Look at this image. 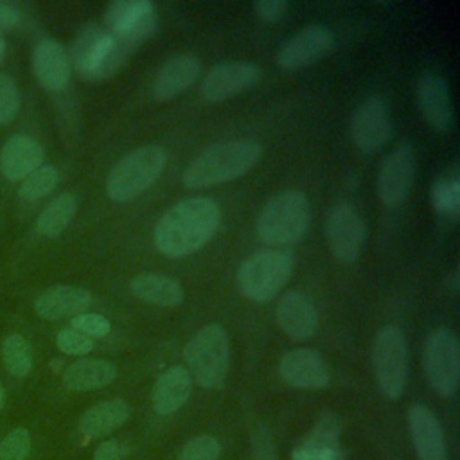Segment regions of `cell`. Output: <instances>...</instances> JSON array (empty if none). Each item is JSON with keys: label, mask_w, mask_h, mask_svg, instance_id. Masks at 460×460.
<instances>
[{"label": "cell", "mask_w": 460, "mask_h": 460, "mask_svg": "<svg viewBox=\"0 0 460 460\" xmlns=\"http://www.w3.org/2000/svg\"><path fill=\"white\" fill-rule=\"evenodd\" d=\"M221 208L210 198H189L162 214L153 230L155 248L171 259L203 248L217 232Z\"/></svg>", "instance_id": "cell-1"}, {"label": "cell", "mask_w": 460, "mask_h": 460, "mask_svg": "<svg viewBox=\"0 0 460 460\" xmlns=\"http://www.w3.org/2000/svg\"><path fill=\"white\" fill-rule=\"evenodd\" d=\"M262 156L255 140L232 138L203 149L183 171L181 183L187 189H207L241 178L250 172Z\"/></svg>", "instance_id": "cell-2"}, {"label": "cell", "mask_w": 460, "mask_h": 460, "mask_svg": "<svg viewBox=\"0 0 460 460\" xmlns=\"http://www.w3.org/2000/svg\"><path fill=\"white\" fill-rule=\"evenodd\" d=\"M311 207L300 189H284L273 194L262 207L257 221V237L273 248L298 243L309 230Z\"/></svg>", "instance_id": "cell-3"}, {"label": "cell", "mask_w": 460, "mask_h": 460, "mask_svg": "<svg viewBox=\"0 0 460 460\" xmlns=\"http://www.w3.org/2000/svg\"><path fill=\"white\" fill-rule=\"evenodd\" d=\"M167 151L158 144L140 146L113 164L106 176V194L126 203L146 192L164 172Z\"/></svg>", "instance_id": "cell-4"}, {"label": "cell", "mask_w": 460, "mask_h": 460, "mask_svg": "<svg viewBox=\"0 0 460 460\" xmlns=\"http://www.w3.org/2000/svg\"><path fill=\"white\" fill-rule=\"evenodd\" d=\"M295 268V257L288 248H270L248 257L237 271L241 293L259 304L270 302L286 286Z\"/></svg>", "instance_id": "cell-5"}, {"label": "cell", "mask_w": 460, "mask_h": 460, "mask_svg": "<svg viewBox=\"0 0 460 460\" xmlns=\"http://www.w3.org/2000/svg\"><path fill=\"white\" fill-rule=\"evenodd\" d=\"M185 361L190 377L203 388H219L225 383L230 363V341L217 323L201 327L185 347Z\"/></svg>", "instance_id": "cell-6"}, {"label": "cell", "mask_w": 460, "mask_h": 460, "mask_svg": "<svg viewBox=\"0 0 460 460\" xmlns=\"http://www.w3.org/2000/svg\"><path fill=\"white\" fill-rule=\"evenodd\" d=\"M372 365L377 386L388 399L404 392L408 377V347L399 327L385 325L372 343Z\"/></svg>", "instance_id": "cell-7"}, {"label": "cell", "mask_w": 460, "mask_h": 460, "mask_svg": "<svg viewBox=\"0 0 460 460\" xmlns=\"http://www.w3.org/2000/svg\"><path fill=\"white\" fill-rule=\"evenodd\" d=\"M424 367L428 379L440 395H453L460 376V347L455 332L446 327L433 329L424 341Z\"/></svg>", "instance_id": "cell-8"}, {"label": "cell", "mask_w": 460, "mask_h": 460, "mask_svg": "<svg viewBox=\"0 0 460 460\" xmlns=\"http://www.w3.org/2000/svg\"><path fill=\"white\" fill-rule=\"evenodd\" d=\"M415 180V153L408 142H401L383 158L377 174V194L385 207H401Z\"/></svg>", "instance_id": "cell-9"}, {"label": "cell", "mask_w": 460, "mask_h": 460, "mask_svg": "<svg viewBox=\"0 0 460 460\" xmlns=\"http://www.w3.org/2000/svg\"><path fill=\"white\" fill-rule=\"evenodd\" d=\"M327 239L334 257L345 264H352L359 259L365 241L367 228L358 210L345 203H334L327 214Z\"/></svg>", "instance_id": "cell-10"}, {"label": "cell", "mask_w": 460, "mask_h": 460, "mask_svg": "<svg viewBox=\"0 0 460 460\" xmlns=\"http://www.w3.org/2000/svg\"><path fill=\"white\" fill-rule=\"evenodd\" d=\"M156 16L155 13L146 16L144 20H140L138 23L111 34L110 32V40L104 47L102 58L97 65V68L93 70L90 81H106L110 77H113L128 61L129 58L140 49V45L144 41H147L155 31H156Z\"/></svg>", "instance_id": "cell-11"}, {"label": "cell", "mask_w": 460, "mask_h": 460, "mask_svg": "<svg viewBox=\"0 0 460 460\" xmlns=\"http://www.w3.org/2000/svg\"><path fill=\"white\" fill-rule=\"evenodd\" d=\"M261 81V68L250 61H226L212 66L201 79L199 95L207 102H221L253 88Z\"/></svg>", "instance_id": "cell-12"}, {"label": "cell", "mask_w": 460, "mask_h": 460, "mask_svg": "<svg viewBox=\"0 0 460 460\" xmlns=\"http://www.w3.org/2000/svg\"><path fill=\"white\" fill-rule=\"evenodd\" d=\"M350 135L358 149L376 153L383 149L392 135L388 106L381 97H367L350 115Z\"/></svg>", "instance_id": "cell-13"}, {"label": "cell", "mask_w": 460, "mask_h": 460, "mask_svg": "<svg viewBox=\"0 0 460 460\" xmlns=\"http://www.w3.org/2000/svg\"><path fill=\"white\" fill-rule=\"evenodd\" d=\"M334 45L332 32L323 25H307L289 38L277 54L280 68L295 72L322 59Z\"/></svg>", "instance_id": "cell-14"}, {"label": "cell", "mask_w": 460, "mask_h": 460, "mask_svg": "<svg viewBox=\"0 0 460 460\" xmlns=\"http://www.w3.org/2000/svg\"><path fill=\"white\" fill-rule=\"evenodd\" d=\"M415 97L422 119L437 131H449L453 126V102L447 83L440 75L426 72L417 79Z\"/></svg>", "instance_id": "cell-15"}, {"label": "cell", "mask_w": 460, "mask_h": 460, "mask_svg": "<svg viewBox=\"0 0 460 460\" xmlns=\"http://www.w3.org/2000/svg\"><path fill=\"white\" fill-rule=\"evenodd\" d=\"M275 320L282 332L296 341L311 338L318 327V313L313 300L298 289H289L280 296L275 307Z\"/></svg>", "instance_id": "cell-16"}, {"label": "cell", "mask_w": 460, "mask_h": 460, "mask_svg": "<svg viewBox=\"0 0 460 460\" xmlns=\"http://www.w3.org/2000/svg\"><path fill=\"white\" fill-rule=\"evenodd\" d=\"M199 77V61L194 54H172L167 58L151 83V95L164 102L189 90Z\"/></svg>", "instance_id": "cell-17"}, {"label": "cell", "mask_w": 460, "mask_h": 460, "mask_svg": "<svg viewBox=\"0 0 460 460\" xmlns=\"http://www.w3.org/2000/svg\"><path fill=\"white\" fill-rule=\"evenodd\" d=\"M279 374L289 386L302 390H318L329 383L325 363L313 349L286 352L279 361Z\"/></svg>", "instance_id": "cell-18"}, {"label": "cell", "mask_w": 460, "mask_h": 460, "mask_svg": "<svg viewBox=\"0 0 460 460\" xmlns=\"http://www.w3.org/2000/svg\"><path fill=\"white\" fill-rule=\"evenodd\" d=\"M92 304V293L81 286L58 284L41 291L34 300V311L47 320L74 318Z\"/></svg>", "instance_id": "cell-19"}, {"label": "cell", "mask_w": 460, "mask_h": 460, "mask_svg": "<svg viewBox=\"0 0 460 460\" xmlns=\"http://www.w3.org/2000/svg\"><path fill=\"white\" fill-rule=\"evenodd\" d=\"M45 149L29 135H11L0 151V171L11 181H22L43 165Z\"/></svg>", "instance_id": "cell-20"}, {"label": "cell", "mask_w": 460, "mask_h": 460, "mask_svg": "<svg viewBox=\"0 0 460 460\" xmlns=\"http://www.w3.org/2000/svg\"><path fill=\"white\" fill-rule=\"evenodd\" d=\"M70 58L58 40H41L32 50V70L38 83L49 90H63L70 79Z\"/></svg>", "instance_id": "cell-21"}, {"label": "cell", "mask_w": 460, "mask_h": 460, "mask_svg": "<svg viewBox=\"0 0 460 460\" xmlns=\"http://www.w3.org/2000/svg\"><path fill=\"white\" fill-rule=\"evenodd\" d=\"M190 392H192V377L185 367L174 365L164 370L156 377L151 392L155 413L171 415L178 411L189 401Z\"/></svg>", "instance_id": "cell-22"}, {"label": "cell", "mask_w": 460, "mask_h": 460, "mask_svg": "<svg viewBox=\"0 0 460 460\" xmlns=\"http://www.w3.org/2000/svg\"><path fill=\"white\" fill-rule=\"evenodd\" d=\"M408 424L419 460H446L440 424L428 408L420 404L411 406L408 413Z\"/></svg>", "instance_id": "cell-23"}, {"label": "cell", "mask_w": 460, "mask_h": 460, "mask_svg": "<svg viewBox=\"0 0 460 460\" xmlns=\"http://www.w3.org/2000/svg\"><path fill=\"white\" fill-rule=\"evenodd\" d=\"M108 40H110V31L99 23L86 25L74 40L72 50L68 54L70 65L86 81H90L93 70L97 68Z\"/></svg>", "instance_id": "cell-24"}, {"label": "cell", "mask_w": 460, "mask_h": 460, "mask_svg": "<svg viewBox=\"0 0 460 460\" xmlns=\"http://www.w3.org/2000/svg\"><path fill=\"white\" fill-rule=\"evenodd\" d=\"M129 291L142 302L158 305V307H178L183 298L185 291L181 284L162 273H140L131 279Z\"/></svg>", "instance_id": "cell-25"}, {"label": "cell", "mask_w": 460, "mask_h": 460, "mask_svg": "<svg viewBox=\"0 0 460 460\" xmlns=\"http://www.w3.org/2000/svg\"><path fill=\"white\" fill-rule=\"evenodd\" d=\"M338 433V419L334 415H323L302 446L295 449L293 460H341Z\"/></svg>", "instance_id": "cell-26"}, {"label": "cell", "mask_w": 460, "mask_h": 460, "mask_svg": "<svg viewBox=\"0 0 460 460\" xmlns=\"http://www.w3.org/2000/svg\"><path fill=\"white\" fill-rule=\"evenodd\" d=\"M117 377V367L108 359L88 358L68 365L63 372V385L74 392L97 390Z\"/></svg>", "instance_id": "cell-27"}, {"label": "cell", "mask_w": 460, "mask_h": 460, "mask_svg": "<svg viewBox=\"0 0 460 460\" xmlns=\"http://www.w3.org/2000/svg\"><path fill=\"white\" fill-rule=\"evenodd\" d=\"M128 417H129V408L124 399L120 397L104 399L83 413L79 420V429L84 437L97 438L120 428L128 420Z\"/></svg>", "instance_id": "cell-28"}, {"label": "cell", "mask_w": 460, "mask_h": 460, "mask_svg": "<svg viewBox=\"0 0 460 460\" xmlns=\"http://www.w3.org/2000/svg\"><path fill=\"white\" fill-rule=\"evenodd\" d=\"M77 212V198L72 192H63L56 196L40 212L36 219V230L43 237H58L65 232Z\"/></svg>", "instance_id": "cell-29"}, {"label": "cell", "mask_w": 460, "mask_h": 460, "mask_svg": "<svg viewBox=\"0 0 460 460\" xmlns=\"http://www.w3.org/2000/svg\"><path fill=\"white\" fill-rule=\"evenodd\" d=\"M153 13H155V7L149 0H119L110 4V7L106 9L104 27L111 34H115L138 23L140 20H144Z\"/></svg>", "instance_id": "cell-30"}, {"label": "cell", "mask_w": 460, "mask_h": 460, "mask_svg": "<svg viewBox=\"0 0 460 460\" xmlns=\"http://www.w3.org/2000/svg\"><path fill=\"white\" fill-rule=\"evenodd\" d=\"M431 205L435 207V210L444 216L449 217L451 221L458 219L460 214V178L456 171H451L444 176H440L433 187H431Z\"/></svg>", "instance_id": "cell-31"}, {"label": "cell", "mask_w": 460, "mask_h": 460, "mask_svg": "<svg viewBox=\"0 0 460 460\" xmlns=\"http://www.w3.org/2000/svg\"><path fill=\"white\" fill-rule=\"evenodd\" d=\"M2 361L14 377H25L32 370V349L22 334H9L2 341Z\"/></svg>", "instance_id": "cell-32"}, {"label": "cell", "mask_w": 460, "mask_h": 460, "mask_svg": "<svg viewBox=\"0 0 460 460\" xmlns=\"http://www.w3.org/2000/svg\"><path fill=\"white\" fill-rule=\"evenodd\" d=\"M58 181H59L58 169L54 165L43 164L20 181L18 196L29 203L38 201V199L49 196L54 190V187L58 185Z\"/></svg>", "instance_id": "cell-33"}, {"label": "cell", "mask_w": 460, "mask_h": 460, "mask_svg": "<svg viewBox=\"0 0 460 460\" xmlns=\"http://www.w3.org/2000/svg\"><path fill=\"white\" fill-rule=\"evenodd\" d=\"M20 110V93L14 79L0 74V124H9L16 119Z\"/></svg>", "instance_id": "cell-34"}, {"label": "cell", "mask_w": 460, "mask_h": 460, "mask_svg": "<svg viewBox=\"0 0 460 460\" xmlns=\"http://www.w3.org/2000/svg\"><path fill=\"white\" fill-rule=\"evenodd\" d=\"M219 442L210 435H199L190 438L180 451L178 460H217Z\"/></svg>", "instance_id": "cell-35"}, {"label": "cell", "mask_w": 460, "mask_h": 460, "mask_svg": "<svg viewBox=\"0 0 460 460\" xmlns=\"http://www.w3.org/2000/svg\"><path fill=\"white\" fill-rule=\"evenodd\" d=\"M31 451V437L25 428L13 429L0 442V460H25Z\"/></svg>", "instance_id": "cell-36"}, {"label": "cell", "mask_w": 460, "mask_h": 460, "mask_svg": "<svg viewBox=\"0 0 460 460\" xmlns=\"http://www.w3.org/2000/svg\"><path fill=\"white\" fill-rule=\"evenodd\" d=\"M56 345L61 352L68 356H84L93 349V340L72 327H65L58 332Z\"/></svg>", "instance_id": "cell-37"}, {"label": "cell", "mask_w": 460, "mask_h": 460, "mask_svg": "<svg viewBox=\"0 0 460 460\" xmlns=\"http://www.w3.org/2000/svg\"><path fill=\"white\" fill-rule=\"evenodd\" d=\"M70 327L83 332L90 340L102 338L111 331V323L108 318L97 314V313H81L70 320Z\"/></svg>", "instance_id": "cell-38"}, {"label": "cell", "mask_w": 460, "mask_h": 460, "mask_svg": "<svg viewBox=\"0 0 460 460\" xmlns=\"http://www.w3.org/2000/svg\"><path fill=\"white\" fill-rule=\"evenodd\" d=\"M255 14L264 22H277L284 16L288 4L284 0H259L253 4Z\"/></svg>", "instance_id": "cell-39"}, {"label": "cell", "mask_w": 460, "mask_h": 460, "mask_svg": "<svg viewBox=\"0 0 460 460\" xmlns=\"http://www.w3.org/2000/svg\"><path fill=\"white\" fill-rule=\"evenodd\" d=\"M20 9L16 4L2 0L0 2V34L13 31L20 23Z\"/></svg>", "instance_id": "cell-40"}, {"label": "cell", "mask_w": 460, "mask_h": 460, "mask_svg": "<svg viewBox=\"0 0 460 460\" xmlns=\"http://www.w3.org/2000/svg\"><path fill=\"white\" fill-rule=\"evenodd\" d=\"M93 460H122L120 446L115 440L101 442V446L93 453Z\"/></svg>", "instance_id": "cell-41"}, {"label": "cell", "mask_w": 460, "mask_h": 460, "mask_svg": "<svg viewBox=\"0 0 460 460\" xmlns=\"http://www.w3.org/2000/svg\"><path fill=\"white\" fill-rule=\"evenodd\" d=\"M5 54H7V45H5V40H4V36L0 34V65L4 63V59H5Z\"/></svg>", "instance_id": "cell-42"}, {"label": "cell", "mask_w": 460, "mask_h": 460, "mask_svg": "<svg viewBox=\"0 0 460 460\" xmlns=\"http://www.w3.org/2000/svg\"><path fill=\"white\" fill-rule=\"evenodd\" d=\"M4 404H5V392H4V386L0 383V410L4 408Z\"/></svg>", "instance_id": "cell-43"}]
</instances>
